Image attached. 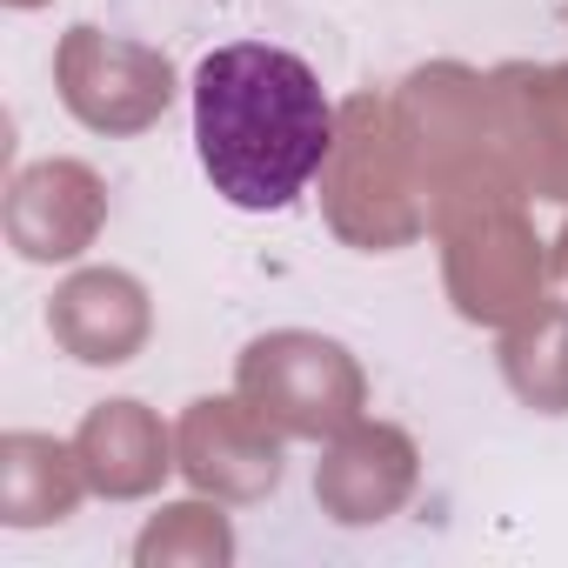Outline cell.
<instances>
[{"label":"cell","mask_w":568,"mask_h":568,"mask_svg":"<svg viewBox=\"0 0 568 568\" xmlns=\"http://www.w3.org/2000/svg\"><path fill=\"white\" fill-rule=\"evenodd\" d=\"M335 148V108L288 48L234 41L194 68V154L221 201L247 214L288 207Z\"/></svg>","instance_id":"obj_1"}]
</instances>
